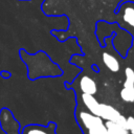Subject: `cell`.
I'll list each match as a JSON object with an SVG mask.
<instances>
[{
  "mask_svg": "<svg viewBox=\"0 0 134 134\" xmlns=\"http://www.w3.org/2000/svg\"><path fill=\"white\" fill-rule=\"evenodd\" d=\"M105 126H106L109 134H130V131L127 128L120 126L119 124H117L115 121L106 120Z\"/></svg>",
  "mask_w": 134,
  "mask_h": 134,
  "instance_id": "cell-8",
  "label": "cell"
},
{
  "mask_svg": "<svg viewBox=\"0 0 134 134\" xmlns=\"http://www.w3.org/2000/svg\"><path fill=\"white\" fill-rule=\"evenodd\" d=\"M126 128H127L129 131L134 130V117H133V116H129V117H127Z\"/></svg>",
  "mask_w": 134,
  "mask_h": 134,
  "instance_id": "cell-12",
  "label": "cell"
},
{
  "mask_svg": "<svg viewBox=\"0 0 134 134\" xmlns=\"http://www.w3.org/2000/svg\"><path fill=\"white\" fill-rule=\"evenodd\" d=\"M125 76L126 80L124 82V86H134V70L131 67H126Z\"/></svg>",
  "mask_w": 134,
  "mask_h": 134,
  "instance_id": "cell-10",
  "label": "cell"
},
{
  "mask_svg": "<svg viewBox=\"0 0 134 134\" xmlns=\"http://www.w3.org/2000/svg\"><path fill=\"white\" fill-rule=\"evenodd\" d=\"M79 117L83 124V126L88 130L96 125H99L103 122V118L91 113V112H85V111H82L80 112L79 114Z\"/></svg>",
  "mask_w": 134,
  "mask_h": 134,
  "instance_id": "cell-3",
  "label": "cell"
},
{
  "mask_svg": "<svg viewBox=\"0 0 134 134\" xmlns=\"http://www.w3.org/2000/svg\"><path fill=\"white\" fill-rule=\"evenodd\" d=\"M130 134H134V130H132V131H130Z\"/></svg>",
  "mask_w": 134,
  "mask_h": 134,
  "instance_id": "cell-13",
  "label": "cell"
},
{
  "mask_svg": "<svg viewBox=\"0 0 134 134\" xmlns=\"http://www.w3.org/2000/svg\"><path fill=\"white\" fill-rule=\"evenodd\" d=\"M80 88L83 93L87 94H95L97 91L96 83L93 79H91L88 75H83L80 80Z\"/></svg>",
  "mask_w": 134,
  "mask_h": 134,
  "instance_id": "cell-4",
  "label": "cell"
},
{
  "mask_svg": "<svg viewBox=\"0 0 134 134\" xmlns=\"http://www.w3.org/2000/svg\"><path fill=\"white\" fill-rule=\"evenodd\" d=\"M88 134H109L104 122L88 129Z\"/></svg>",
  "mask_w": 134,
  "mask_h": 134,
  "instance_id": "cell-11",
  "label": "cell"
},
{
  "mask_svg": "<svg viewBox=\"0 0 134 134\" xmlns=\"http://www.w3.org/2000/svg\"><path fill=\"white\" fill-rule=\"evenodd\" d=\"M103 62L105 66L112 72H117L120 68V64L118 60L111 53L109 52H104L103 53Z\"/></svg>",
  "mask_w": 134,
  "mask_h": 134,
  "instance_id": "cell-6",
  "label": "cell"
},
{
  "mask_svg": "<svg viewBox=\"0 0 134 134\" xmlns=\"http://www.w3.org/2000/svg\"><path fill=\"white\" fill-rule=\"evenodd\" d=\"M23 134H54L53 127L44 128L37 125H30L23 130Z\"/></svg>",
  "mask_w": 134,
  "mask_h": 134,
  "instance_id": "cell-7",
  "label": "cell"
},
{
  "mask_svg": "<svg viewBox=\"0 0 134 134\" xmlns=\"http://www.w3.org/2000/svg\"><path fill=\"white\" fill-rule=\"evenodd\" d=\"M120 98L126 103H134V86H124L119 92Z\"/></svg>",
  "mask_w": 134,
  "mask_h": 134,
  "instance_id": "cell-9",
  "label": "cell"
},
{
  "mask_svg": "<svg viewBox=\"0 0 134 134\" xmlns=\"http://www.w3.org/2000/svg\"><path fill=\"white\" fill-rule=\"evenodd\" d=\"M120 115H121L120 112L117 109H115L114 107H112L110 105H107V104H99L98 116L102 117L103 119L117 122Z\"/></svg>",
  "mask_w": 134,
  "mask_h": 134,
  "instance_id": "cell-2",
  "label": "cell"
},
{
  "mask_svg": "<svg viewBox=\"0 0 134 134\" xmlns=\"http://www.w3.org/2000/svg\"><path fill=\"white\" fill-rule=\"evenodd\" d=\"M118 14L122 22L134 30V2H126L118 7Z\"/></svg>",
  "mask_w": 134,
  "mask_h": 134,
  "instance_id": "cell-1",
  "label": "cell"
},
{
  "mask_svg": "<svg viewBox=\"0 0 134 134\" xmlns=\"http://www.w3.org/2000/svg\"><path fill=\"white\" fill-rule=\"evenodd\" d=\"M82 100L84 103V105L87 107V109L98 116V107H99V103L96 100V98L93 96V94H87V93H83L82 94Z\"/></svg>",
  "mask_w": 134,
  "mask_h": 134,
  "instance_id": "cell-5",
  "label": "cell"
}]
</instances>
